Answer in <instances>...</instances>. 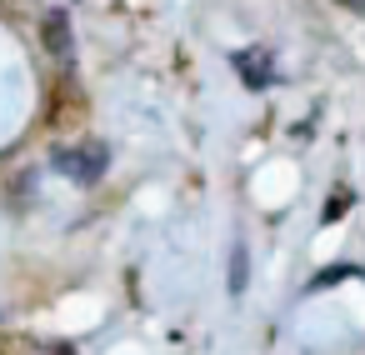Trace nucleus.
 <instances>
[{
	"instance_id": "f257e3e1",
	"label": "nucleus",
	"mask_w": 365,
	"mask_h": 355,
	"mask_svg": "<svg viewBox=\"0 0 365 355\" xmlns=\"http://www.w3.org/2000/svg\"><path fill=\"white\" fill-rule=\"evenodd\" d=\"M51 165L66 175V180H76V185H96L101 175H106V165H110V150H106V140H76V145H56L51 150Z\"/></svg>"
},
{
	"instance_id": "f03ea898",
	"label": "nucleus",
	"mask_w": 365,
	"mask_h": 355,
	"mask_svg": "<svg viewBox=\"0 0 365 355\" xmlns=\"http://www.w3.org/2000/svg\"><path fill=\"white\" fill-rule=\"evenodd\" d=\"M41 41H46V51H51V61H56L61 71L76 66V36H71V16H66V11H51V16H46Z\"/></svg>"
},
{
	"instance_id": "7ed1b4c3",
	"label": "nucleus",
	"mask_w": 365,
	"mask_h": 355,
	"mask_svg": "<svg viewBox=\"0 0 365 355\" xmlns=\"http://www.w3.org/2000/svg\"><path fill=\"white\" fill-rule=\"evenodd\" d=\"M230 66H235V76H240L250 91H270V86H275V61H270V51H260V46L235 51Z\"/></svg>"
},
{
	"instance_id": "20e7f679",
	"label": "nucleus",
	"mask_w": 365,
	"mask_h": 355,
	"mask_svg": "<svg viewBox=\"0 0 365 355\" xmlns=\"http://www.w3.org/2000/svg\"><path fill=\"white\" fill-rule=\"evenodd\" d=\"M81 115H86V96H81L76 76L61 71V86H56V96H51V125L61 130V125H71V120H81Z\"/></svg>"
},
{
	"instance_id": "39448f33",
	"label": "nucleus",
	"mask_w": 365,
	"mask_h": 355,
	"mask_svg": "<svg viewBox=\"0 0 365 355\" xmlns=\"http://www.w3.org/2000/svg\"><path fill=\"white\" fill-rule=\"evenodd\" d=\"M0 355H56V345H41L31 335H0Z\"/></svg>"
},
{
	"instance_id": "423d86ee",
	"label": "nucleus",
	"mask_w": 365,
	"mask_h": 355,
	"mask_svg": "<svg viewBox=\"0 0 365 355\" xmlns=\"http://www.w3.org/2000/svg\"><path fill=\"white\" fill-rule=\"evenodd\" d=\"M240 290H245V245L230 250V295H240Z\"/></svg>"
},
{
	"instance_id": "0eeeda50",
	"label": "nucleus",
	"mask_w": 365,
	"mask_h": 355,
	"mask_svg": "<svg viewBox=\"0 0 365 355\" xmlns=\"http://www.w3.org/2000/svg\"><path fill=\"white\" fill-rule=\"evenodd\" d=\"M31 11H36V0H0V16H6V21H21Z\"/></svg>"
},
{
	"instance_id": "6e6552de",
	"label": "nucleus",
	"mask_w": 365,
	"mask_h": 355,
	"mask_svg": "<svg viewBox=\"0 0 365 355\" xmlns=\"http://www.w3.org/2000/svg\"><path fill=\"white\" fill-rule=\"evenodd\" d=\"M345 205H350V190H340V195H330V200H325V215H320V220H325V225H335Z\"/></svg>"
},
{
	"instance_id": "1a4fd4ad",
	"label": "nucleus",
	"mask_w": 365,
	"mask_h": 355,
	"mask_svg": "<svg viewBox=\"0 0 365 355\" xmlns=\"http://www.w3.org/2000/svg\"><path fill=\"white\" fill-rule=\"evenodd\" d=\"M340 6H350V11H360V16H365V0H340Z\"/></svg>"
}]
</instances>
